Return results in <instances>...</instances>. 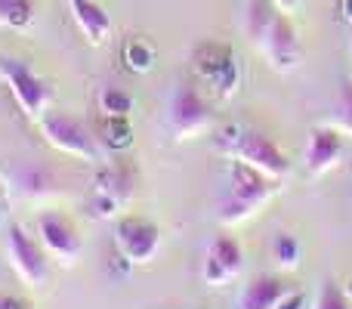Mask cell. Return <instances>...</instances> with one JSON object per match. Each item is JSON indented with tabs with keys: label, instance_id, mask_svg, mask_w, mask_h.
<instances>
[{
	"label": "cell",
	"instance_id": "1",
	"mask_svg": "<svg viewBox=\"0 0 352 309\" xmlns=\"http://www.w3.org/2000/svg\"><path fill=\"white\" fill-rule=\"evenodd\" d=\"M281 189V180L266 176L263 170L250 167L244 161H232L229 167V195L219 204V223L223 226H238L250 220L275 192Z\"/></svg>",
	"mask_w": 352,
	"mask_h": 309
},
{
	"label": "cell",
	"instance_id": "18",
	"mask_svg": "<svg viewBox=\"0 0 352 309\" xmlns=\"http://www.w3.org/2000/svg\"><path fill=\"white\" fill-rule=\"evenodd\" d=\"M124 62L130 65V72H148L155 62V50L142 37H133L124 43Z\"/></svg>",
	"mask_w": 352,
	"mask_h": 309
},
{
	"label": "cell",
	"instance_id": "26",
	"mask_svg": "<svg viewBox=\"0 0 352 309\" xmlns=\"http://www.w3.org/2000/svg\"><path fill=\"white\" fill-rule=\"evenodd\" d=\"M343 16H346L349 22H352V0H346V3H343Z\"/></svg>",
	"mask_w": 352,
	"mask_h": 309
},
{
	"label": "cell",
	"instance_id": "6",
	"mask_svg": "<svg viewBox=\"0 0 352 309\" xmlns=\"http://www.w3.org/2000/svg\"><path fill=\"white\" fill-rule=\"evenodd\" d=\"M115 244L124 260L140 266V263L155 260V254H158V248H161V229L152 220L124 217L115 223Z\"/></svg>",
	"mask_w": 352,
	"mask_h": 309
},
{
	"label": "cell",
	"instance_id": "15",
	"mask_svg": "<svg viewBox=\"0 0 352 309\" xmlns=\"http://www.w3.org/2000/svg\"><path fill=\"white\" fill-rule=\"evenodd\" d=\"M19 192H22L25 198H47V195L56 192V180L50 170L28 167L19 173Z\"/></svg>",
	"mask_w": 352,
	"mask_h": 309
},
{
	"label": "cell",
	"instance_id": "4",
	"mask_svg": "<svg viewBox=\"0 0 352 309\" xmlns=\"http://www.w3.org/2000/svg\"><path fill=\"white\" fill-rule=\"evenodd\" d=\"M0 78H3V84L10 87L12 99H16V105L25 111V118L41 121V118L47 115L53 93H50V87L43 84V81L37 78L22 59L0 56Z\"/></svg>",
	"mask_w": 352,
	"mask_h": 309
},
{
	"label": "cell",
	"instance_id": "13",
	"mask_svg": "<svg viewBox=\"0 0 352 309\" xmlns=\"http://www.w3.org/2000/svg\"><path fill=\"white\" fill-rule=\"evenodd\" d=\"M74 25L90 43H105L111 37V16L96 3V0H65Z\"/></svg>",
	"mask_w": 352,
	"mask_h": 309
},
{
	"label": "cell",
	"instance_id": "20",
	"mask_svg": "<svg viewBox=\"0 0 352 309\" xmlns=\"http://www.w3.org/2000/svg\"><path fill=\"white\" fill-rule=\"evenodd\" d=\"M312 309H352V300L346 297V291H343V288L334 285V281H324Z\"/></svg>",
	"mask_w": 352,
	"mask_h": 309
},
{
	"label": "cell",
	"instance_id": "24",
	"mask_svg": "<svg viewBox=\"0 0 352 309\" xmlns=\"http://www.w3.org/2000/svg\"><path fill=\"white\" fill-rule=\"evenodd\" d=\"M300 3H303V0H275V6H278V10L285 12V16H287V12H297V10H300Z\"/></svg>",
	"mask_w": 352,
	"mask_h": 309
},
{
	"label": "cell",
	"instance_id": "17",
	"mask_svg": "<svg viewBox=\"0 0 352 309\" xmlns=\"http://www.w3.org/2000/svg\"><path fill=\"white\" fill-rule=\"evenodd\" d=\"M130 109H133L130 93L115 90V87H105V90L99 93V111H102L105 118H127Z\"/></svg>",
	"mask_w": 352,
	"mask_h": 309
},
{
	"label": "cell",
	"instance_id": "10",
	"mask_svg": "<svg viewBox=\"0 0 352 309\" xmlns=\"http://www.w3.org/2000/svg\"><path fill=\"white\" fill-rule=\"evenodd\" d=\"M241 266H244L241 244H238L235 238L223 235L210 244V251H207V260H204V266H201V279H204V285H210V288H223L241 273Z\"/></svg>",
	"mask_w": 352,
	"mask_h": 309
},
{
	"label": "cell",
	"instance_id": "8",
	"mask_svg": "<svg viewBox=\"0 0 352 309\" xmlns=\"http://www.w3.org/2000/svg\"><path fill=\"white\" fill-rule=\"evenodd\" d=\"M213 115H210V105L204 103L195 87L182 84L173 90V99H170V130L176 140H192V136L204 134L210 127Z\"/></svg>",
	"mask_w": 352,
	"mask_h": 309
},
{
	"label": "cell",
	"instance_id": "2",
	"mask_svg": "<svg viewBox=\"0 0 352 309\" xmlns=\"http://www.w3.org/2000/svg\"><path fill=\"white\" fill-rule=\"evenodd\" d=\"M223 152L232 161H244L250 167L263 170L266 176H275V180H285L287 170H291L287 155L260 130H235L232 136L223 140Z\"/></svg>",
	"mask_w": 352,
	"mask_h": 309
},
{
	"label": "cell",
	"instance_id": "27",
	"mask_svg": "<svg viewBox=\"0 0 352 309\" xmlns=\"http://www.w3.org/2000/svg\"><path fill=\"white\" fill-rule=\"evenodd\" d=\"M343 291H346V297L352 300V281H346V288H343Z\"/></svg>",
	"mask_w": 352,
	"mask_h": 309
},
{
	"label": "cell",
	"instance_id": "28",
	"mask_svg": "<svg viewBox=\"0 0 352 309\" xmlns=\"http://www.w3.org/2000/svg\"><path fill=\"white\" fill-rule=\"evenodd\" d=\"M349 47H352V34H349Z\"/></svg>",
	"mask_w": 352,
	"mask_h": 309
},
{
	"label": "cell",
	"instance_id": "21",
	"mask_svg": "<svg viewBox=\"0 0 352 309\" xmlns=\"http://www.w3.org/2000/svg\"><path fill=\"white\" fill-rule=\"evenodd\" d=\"M337 130L352 136V81H343L340 103H337Z\"/></svg>",
	"mask_w": 352,
	"mask_h": 309
},
{
	"label": "cell",
	"instance_id": "11",
	"mask_svg": "<svg viewBox=\"0 0 352 309\" xmlns=\"http://www.w3.org/2000/svg\"><path fill=\"white\" fill-rule=\"evenodd\" d=\"M343 158V134L337 127H316L309 134V142H306V170L312 176L328 173L331 167H337V161Z\"/></svg>",
	"mask_w": 352,
	"mask_h": 309
},
{
	"label": "cell",
	"instance_id": "12",
	"mask_svg": "<svg viewBox=\"0 0 352 309\" xmlns=\"http://www.w3.org/2000/svg\"><path fill=\"white\" fill-rule=\"evenodd\" d=\"M287 294H291V288L281 279H275V275H256L238 294L235 309H278V303Z\"/></svg>",
	"mask_w": 352,
	"mask_h": 309
},
{
	"label": "cell",
	"instance_id": "23",
	"mask_svg": "<svg viewBox=\"0 0 352 309\" xmlns=\"http://www.w3.org/2000/svg\"><path fill=\"white\" fill-rule=\"evenodd\" d=\"M303 306H306V294H300V291H297V294L291 291V294H287V297L278 303V309H303Z\"/></svg>",
	"mask_w": 352,
	"mask_h": 309
},
{
	"label": "cell",
	"instance_id": "5",
	"mask_svg": "<svg viewBox=\"0 0 352 309\" xmlns=\"http://www.w3.org/2000/svg\"><path fill=\"white\" fill-rule=\"evenodd\" d=\"M6 257H10L12 273L22 279V285L28 288H43L50 279V260L41 242L28 235L22 226H10L6 232Z\"/></svg>",
	"mask_w": 352,
	"mask_h": 309
},
{
	"label": "cell",
	"instance_id": "16",
	"mask_svg": "<svg viewBox=\"0 0 352 309\" xmlns=\"http://www.w3.org/2000/svg\"><path fill=\"white\" fill-rule=\"evenodd\" d=\"M34 22V0H0V25L25 31Z\"/></svg>",
	"mask_w": 352,
	"mask_h": 309
},
{
	"label": "cell",
	"instance_id": "19",
	"mask_svg": "<svg viewBox=\"0 0 352 309\" xmlns=\"http://www.w3.org/2000/svg\"><path fill=\"white\" fill-rule=\"evenodd\" d=\"M272 257L281 269H294L300 263V242L294 235H287V232H281L272 242Z\"/></svg>",
	"mask_w": 352,
	"mask_h": 309
},
{
	"label": "cell",
	"instance_id": "7",
	"mask_svg": "<svg viewBox=\"0 0 352 309\" xmlns=\"http://www.w3.org/2000/svg\"><path fill=\"white\" fill-rule=\"evenodd\" d=\"M37 242H41L43 251H47L53 260H59L62 266H74V263L80 260V251H84L78 229L56 211H47L37 217Z\"/></svg>",
	"mask_w": 352,
	"mask_h": 309
},
{
	"label": "cell",
	"instance_id": "3",
	"mask_svg": "<svg viewBox=\"0 0 352 309\" xmlns=\"http://www.w3.org/2000/svg\"><path fill=\"white\" fill-rule=\"evenodd\" d=\"M41 134L56 152L68 158H80V161H102V152L96 146V136L78 121V118L65 115V111L47 109V115L41 118Z\"/></svg>",
	"mask_w": 352,
	"mask_h": 309
},
{
	"label": "cell",
	"instance_id": "9",
	"mask_svg": "<svg viewBox=\"0 0 352 309\" xmlns=\"http://www.w3.org/2000/svg\"><path fill=\"white\" fill-rule=\"evenodd\" d=\"M260 50L266 53V59L272 62L275 72H294V68L300 65V59H303V43H300L297 28H294V22L285 12L275 19L269 34L263 37Z\"/></svg>",
	"mask_w": 352,
	"mask_h": 309
},
{
	"label": "cell",
	"instance_id": "22",
	"mask_svg": "<svg viewBox=\"0 0 352 309\" xmlns=\"http://www.w3.org/2000/svg\"><path fill=\"white\" fill-rule=\"evenodd\" d=\"M0 309H31V306L25 303L22 297H16V294H6V291H0Z\"/></svg>",
	"mask_w": 352,
	"mask_h": 309
},
{
	"label": "cell",
	"instance_id": "14",
	"mask_svg": "<svg viewBox=\"0 0 352 309\" xmlns=\"http://www.w3.org/2000/svg\"><path fill=\"white\" fill-rule=\"evenodd\" d=\"M278 16H281V10L275 6V0H244L241 28H244V34L260 47L263 37L269 34V28L275 25V19Z\"/></svg>",
	"mask_w": 352,
	"mask_h": 309
},
{
	"label": "cell",
	"instance_id": "25",
	"mask_svg": "<svg viewBox=\"0 0 352 309\" xmlns=\"http://www.w3.org/2000/svg\"><path fill=\"white\" fill-rule=\"evenodd\" d=\"M6 211H10V195H6V189L0 186V223H3Z\"/></svg>",
	"mask_w": 352,
	"mask_h": 309
}]
</instances>
